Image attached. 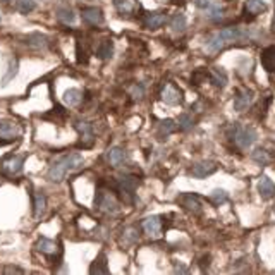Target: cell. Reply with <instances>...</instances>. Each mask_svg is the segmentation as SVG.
<instances>
[{"instance_id":"obj_27","label":"cell","mask_w":275,"mask_h":275,"mask_svg":"<svg viewBox=\"0 0 275 275\" xmlns=\"http://www.w3.org/2000/svg\"><path fill=\"white\" fill-rule=\"evenodd\" d=\"M114 54V43L110 42V40H107V42H103L102 45L98 47V52H96V55H98V59H102V61H107V59H110Z\"/></svg>"},{"instance_id":"obj_2","label":"cell","mask_w":275,"mask_h":275,"mask_svg":"<svg viewBox=\"0 0 275 275\" xmlns=\"http://www.w3.org/2000/svg\"><path fill=\"white\" fill-rule=\"evenodd\" d=\"M83 157L77 153H68V155H62L59 157L57 160L50 165L47 172V179L50 183H61L68 177V174L70 172H77V170L83 167Z\"/></svg>"},{"instance_id":"obj_10","label":"cell","mask_w":275,"mask_h":275,"mask_svg":"<svg viewBox=\"0 0 275 275\" xmlns=\"http://www.w3.org/2000/svg\"><path fill=\"white\" fill-rule=\"evenodd\" d=\"M141 227H143L144 234L150 237H158L162 232V218L160 217H148L143 220V224H141Z\"/></svg>"},{"instance_id":"obj_41","label":"cell","mask_w":275,"mask_h":275,"mask_svg":"<svg viewBox=\"0 0 275 275\" xmlns=\"http://www.w3.org/2000/svg\"><path fill=\"white\" fill-rule=\"evenodd\" d=\"M272 29L275 31V10H274V19H272Z\"/></svg>"},{"instance_id":"obj_6","label":"cell","mask_w":275,"mask_h":275,"mask_svg":"<svg viewBox=\"0 0 275 275\" xmlns=\"http://www.w3.org/2000/svg\"><path fill=\"white\" fill-rule=\"evenodd\" d=\"M232 136H234V141L237 143V146L243 148V150L250 148L256 141V131L253 128H250V126H237L234 129Z\"/></svg>"},{"instance_id":"obj_32","label":"cell","mask_w":275,"mask_h":275,"mask_svg":"<svg viewBox=\"0 0 275 275\" xmlns=\"http://www.w3.org/2000/svg\"><path fill=\"white\" fill-rule=\"evenodd\" d=\"M253 160L258 162L260 165H269L270 163V153L267 150H263V148H258V150L253 151Z\"/></svg>"},{"instance_id":"obj_37","label":"cell","mask_w":275,"mask_h":275,"mask_svg":"<svg viewBox=\"0 0 275 275\" xmlns=\"http://www.w3.org/2000/svg\"><path fill=\"white\" fill-rule=\"evenodd\" d=\"M195 3H196L198 9L206 10V9H210V7L217 5V3H220V2H218V0H195Z\"/></svg>"},{"instance_id":"obj_21","label":"cell","mask_w":275,"mask_h":275,"mask_svg":"<svg viewBox=\"0 0 275 275\" xmlns=\"http://www.w3.org/2000/svg\"><path fill=\"white\" fill-rule=\"evenodd\" d=\"M181 203L184 205L186 210H191V211H202L203 208L202 202H200V198L196 195H184Z\"/></svg>"},{"instance_id":"obj_35","label":"cell","mask_w":275,"mask_h":275,"mask_svg":"<svg viewBox=\"0 0 275 275\" xmlns=\"http://www.w3.org/2000/svg\"><path fill=\"white\" fill-rule=\"evenodd\" d=\"M28 45L33 47V48H43L47 45V38L43 35H38V33H35V35H31L28 38Z\"/></svg>"},{"instance_id":"obj_40","label":"cell","mask_w":275,"mask_h":275,"mask_svg":"<svg viewBox=\"0 0 275 275\" xmlns=\"http://www.w3.org/2000/svg\"><path fill=\"white\" fill-rule=\"evenodd\" d=\"M23 272H24L23 269H10V267L3 269V274H23Z\"/></svg>"},{"instance_id":"obj_7","label":"cell","mask_w":275,"mask_h":275,"mask_svg":"<svg viewBox=\"0 0 275 275\" xmlns=\"http://www.w3.org/2000/svg\"><path fill=\"white\" fill-rule=\"evenodd\" d=\"M74 128L76 131L79 133V139L81 144L86 148H90L93 143H95V133H93V126L90 122H84V121H76L74 122Z\"/></svg>"},{"instance_id":"obj_39","label":"cell","mask_w":275,"mask_h":275,"mask_svg":"<svg viewBox=\"0 0 275 275\" xmlns=\"http://www.w3.org/2000/svg\"><path fill=\"white\" fill-rule=\"evenodd\" d=\"M131 95L135 96L136 100H139V98H143V88H139V86H135L131 90Z\"/></svg>"},{"instance_id":"obj_12","label":"cell","mask_w":275,"mask_h":275,"mask_svg":"<svg viewBox=\"0 0 275 275\" xmlns=\"http://www.w3.org/2000/svg\"><path fill=\"white\" fill-rule=\"evenodd\" d=\"M258 193L262 195L263 200H272L275 196V184L270 177L262 176L258 181Z\"/></svg>"},{"instance_id":"obj_26","label":"cell","mask_w":275,"mask_h":275,"mask_svg":"<svg viewBox=\"0 0 275 275\" xmlns=\"http://www.w3.org/2000/svg\"><path fill=\"white\" fill-rule=\"evenodd\" d=\"M91 274H109V267H107V258L103 255H100L95 262L91 263Z\"/></svg>"},{"instance_id":"obj_5","label":"cell","mask_w":275,"mask_h":275,"mask_svg":"<svg viewBox=\"0 0 275 275\" xmlns=\"http://www.w3.org/2000/svg\"><path fill=\"white\" fill-rule=\"evenodd\" d=\"M23 167H24V155H12V157H7L0 162V172L9 177H14L23 172Z\"/></svg>"},{"instance_id":"obj_36","label":"cell","mask_w":275,"mask_h":275,"mask_svg":"<svg viewBox=\"0 0 275 275\" xmlns=\"http://www.w3.org/2000/svg\"><path fill=\"white\" fill-rule=\"evenodd\" d=\"M179 126L183 131H191L193 126H195V119H193L191 114H183L179 117Z\"/></svg>"},{"instance_id":"obj_43","label":"cell","mask_w":275,"mask_h":275,"mask_svg":"<svg viewBox=\"0 0 275 275\" xmlns=\"http://www.w3.org/2000/svg\"><path fill=\"white\" fill-rule=\"evenodd\" d=\"M2 2H7V0H2Z\"/></svg>"},{"instance_id":"obj_9","label":"cell","mask_w":275,"mask_h":275,"mask_svg":"<svg viewBox=\"0 0 275 275\" xmlns=\"http://www.w3.org/2000/svg\"><path fill=\"white\" fill-rule=\"evenodd\" d=\"M160 95H162L163 102L169 103V105H179V103L183 102V93L177 90L174 84H165Z\"/></svg>"},{"instance_id":"obj_29","label":"cell","mask_w":275,"mask_h":275,"mask_svg":"<svg viewBox=\"0 0 275 275\" xmlns=\"http://www.w3.org/2000/svg\"><path fill=\"white\" fill-rule=\"evenodd\" d=\"M206 17L210 21H213V23H218V21L224 19V9H222L220 3H217V5L206 9Z\"/></svg>"},{"instance_id":"obj_23","label":"cell","mask_w":275,"mask_h":275,"mask_svg":"<svg viewBox=\"0 0 275 275\" xmlns=\"http://www.w3.org/2000/svg\"><path fill=\"white\" fill-rule=\"evenodd\" d=\"M57 19L64 24H72L76 21V16H74V10L69 9V7H61L57 10Z\"/></svg>"},{"instance_id":"obj_25","label":"cell","mask_w":275,"mask_h":275,"mask_svg":"<svg viewBox=\"0 0 275 275\" xmlns=\"http://www.w3.org/2000/svg\"><path fill=\"white\" fill-rule=\"evenodd\" d=\"M33 200H35V215L40 217V215L45 213V210H47V196L43 195V193H35Z\"/></svg>"},{"instance_id":"obj_16","label":"cell","mask_w":275,"mask_h":275,"mask_svg":"<svg viewBox=\"0 0 275 275\" xmlns=\"http://www.w3.org/2000/svg\"><path fill=\"white\" fill-rule=\"evenodd\" d=\"M107 160H109V163L112 167H119V165H122L126 160V153H124V150L122 148H119V146H114V148H110L109 150V153H107Z\"/></svg>"},{"instance_id":"obj_22","label":"cell","mask_w":275,"mask_h":275,"mask_svg":"<svg viewBox=\"0 0 275 275\" xmlns=\"http://www.w3.org/2000/svg\"><path fill=\"white\" fill-rule=\"evenodd\" d=\"M211 83L217 84L218 88L227 84V72L222 68H213L211 69Z\"/></svg>"},{"instance_id":"obj_11","label":"cell","mask_w":275,"mask_h":275,"mask_svg":"<svg viewBox=\"0 0 275 275\" xmlns=\"http://www.w3.org/2000/svg\"><path fill=\"white\" fill-rule=\"evenodd\" d=\"M81 16H83L84 23L90 24V26L103 24V12H102V9H98V7H86V9H83Z\"/></svg>"},{"instance_id":"obj_34","label":"cell","mask_w":275,"mask_h":275,"mask_svg":"<svg viewBox=\"0 0 275 275\" xmlns=\"http://www.w3.org/2000/svg\"><path fill=\"white\" fill-rule=\"evenodd\" d=\"M36 3L33 0H16V9L21 14H29L31 10H35Z\"/></svg>"},{"instance_id":"obj_42","label":"cell","mask_w":275,"mask_h":275,"mask_svg":"<svg viewBox=\"0 0 275 275\" xmlns=\"http://www.w3.org/2000/svg\"><path fill=\"white\" fill-rule=\"evenodd\" d=\"M158 2H165V0H158Z\"/></svg>"},{"instance_id":"obj_1","label":"cell","mask_w":275,"mask_h":275,"mask_svg":"<svg viewBox=\"0 0 275 275\" xmlns=\"http://www.w3.org/2000/svg\"><path fill=\"white\" fill-rule=\"evenodd\" d=\"M256 38V31L243 26H232V28H225L218 33H211L205 40V50L210 54H217L225 45H232V43H248Z\"/></svg>"},{"instance_id":"obj_15","label":"cell","mask_w":275,"mask_h":275,"mask_svg":"<svg viewBox=\"0 0 275 275\" xmlns=\"http://www.w3.org/2000/svg\"><path fill=\"white\" fill-rule=\"evenodd\" d=\"M35 248L40 253H43V255H55V253H57V243L52 239H47V237H40V239L36 241Z\"/></svg>"},{"instance_id":"obj_38","label":"cell","mask_w":275,"mask_h":275,"mask_svg":"<svg viewBox=\"0 0 275 275\" xmlns=\"http://www.w3.org/2000/svg\"><path fill=\"white\" fill-rule=\"evenodd\" d=\"M17 72V61L16 59H10V68H9V74L5 76V79L2 81V83H7L9 79H12V76Z\"/></svg>"},{"instance_id":"obj_3","label":"cell","mask_w":275,"mask_h":275,"mask_svg":"<svg viewBox=\"0 0 275 275\" xmlns=\"http://www.w3.org/2000/svg\"><path fill=\"white\" fill-rule=\"evenodd\" d=\"M23 136V128L17 122L2 119L0 121V144H10Z\"/></svg>"},{"instance_id":"obj_24","label":"cell","mask_w":275,"mask_h":275,"mask_svg":"<svg viewBox=\"0 0 275 275\" xmlns=\"http://www.w3.org/2000/svg\"><path fill=\"white\" fill-rule=\"evenodd\" d=\"M176 126H177V124L172 121V119H165V121H162L160 124H158V128H157L158 136H160V138L169 136L170 133H174V131H176Z\"/></svg>"},{"instance_id":"obj_14","label":"cell","mask_w":275,"mask_h":275,"mask_svg":"<svg viewBox=\"0 0 275 275\" xmlns=\"http://www.w3.org/2000/svg\"><path fill=\"white\" fill-rule=\"evenodd\" d=\"M167 23V16L163 12H148L144 16V24L150 29H158Z\"/></svg>"},{"instance_id":"obj_17","label":"cell","mask_w":275,"mask_h":275,"mask_svg":"<svg viewBox=\"0 0 275 275\" xmlns=\"http://www.w3.org/2000/svg\"><path fill=\"white\" fill-rule=\"evenodd\" d=\"M262 64L269 72H275V47H269L262 54Z\"/></svg>"},{"instance_id":"obj_19","label":"cell","mask_w":275,"mask_h":275,"mask_svg":"<svg viewBox=\"0 0 275 275\" xmlns=\"http://www.w3.org/2000/svg\"><path fill=\"white\" fill-rule=\"evenodd\" d=\"M64 103L69 107H77L81 103V100H83V93H81L79 90H76V88H70V90H68L64 93Z\"/></svg>"},{"instance_id":"obj_31","label":"cell","mask_w":275,"mask_h":275,"mask_svg":"<svg viewBox=\"0 0 275 275\" xmlns=\"http://www.w3.org/2000/svg\"><path fill=\"white\" fill-rule=\"evenodd\" d=\"M186 26H188V21H186L184 14H176V16L170 19V28H172L174 31H177V33L184 31Z\"/></svg>"},{"instance_id":"obj_33","label":"cell","mask_w":275,"mask_h":275,"mask_svg":"<svg viewBox=\"0 0 275 275\" xmlns=\"http://www.w3.org/2000/svg\"><path fill=\"white\" fill-rule=\"evenodd\" d=\"M138 239H139V236H138V230L135 227H128L124 230V234H122V241H124V244H128V246L138 243Z\"/></svg>"},{"instance_id":"obj_18","label":"cell","mask_w":275,"mask_h":275,"mask_svg":"<svg viewBox=\"0 0 275 275\" xmlns=\"http://www.w3.org/2000/svg\"><path fill=\"white\" fill-rule=\"evenodd\" d=\"M244 10H246L248 14H251V16H258V14L265 12L267 5L263 0H246V3H244Z\"/></svg>"},{"instance_id":"obj_4","label":"cell","mask_w":275,"mask_h":275,"mask_svg":"<svg viewBox=\"0 0 275 275\" xmlns=\"http://www.w3.org/2000/svg\"><path fill=\"white\" fill-rule=\"evenodd\" d=\"M95 205H96V208H98L100 211H103V213H109V215L119 213V202H117V198H115V196L110 191H107V189H100V191L96 193Z\"/></svg>"},{"instance_id":"obj_20","label":"cell","mask_w":275,"mask_h":275,"mask_svg":"<svg viewBox=\"0 0 275 275\" xmlns=\"http://www.w3.org/2000/svg\"><path fill=\"white\" fill-rule=\"evenodd\" d=\"M138 184L139 183H138L136 177H122V179H119V189L124 195H133L136 191Z\"/></svg>"},{"instance_id":"obj_28","label":"cell","mask_w":275,"mask_h":275,"mask_svg":"<svg viewBox=\"0 0 275 275\" xmlns=\"http://www.w3.org/2000/svg\"><path fill=\"white\" fill-rule=\"evenodd\" d=\"M227 200H229V193L225 191V189H215V191H211V195H210V202L213 203L215 206L224 205Z\"/></svg>"},{"instance_id":"obj_30","label":"cell","mask_w":275,"mask_h":275,"mask_svg":"<svg viewBox=\"0 0 275 275\" xmlns=\"http://www.w3.org/2000/svg\"><path fill=\"white\" fill-rule=\"evenodd\" d=\"M135 0H115V9L121 14H131L135 10Z\"/></svg>"},{"instance_id":"obj_8","label":"cell","mask_w":275,"mask_h":275,"mask_svg":"<svg viewBox=\"0 0 275 275\" xmlns=\"http://www.w3.org/2000/svg\"><path fill=\"white\" fill-rule=\"evenodd\" d=\"M217 170V165H215V162L211 160H203V162H198L195 163V165L191 167V176L198 177V179H203V177H208L211 176V174Z\"/></svg>"},{"instance_id":"obj_13","label":"cell","mask_w":275,"mask_h":275,"mask_svg":"<svg viewBox=\"0 0 275 275\" xmlns=\"http://www.w3.org/2000/svg\"><path fill=\"white\" fill-rule=\"evenodd\" d=\"M251 100H253V93L250 90L239 91L236 95V98H234V109H236L237 112H244V110L250 107Z\"/></svg>"}]
</instances>
